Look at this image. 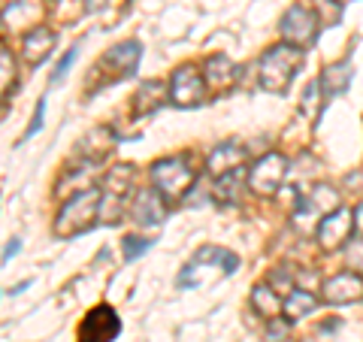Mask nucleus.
<instances>
[{"mask_svg":"<svg viewBox=\"0 0 363 342\" xmlns=\"http://www.w3.org/2000/svg\"><path fill=\"white\" fill-rule=\"evenodd\" d=\"M140 58H143V43L140 40H124L118 45H112L109 52H104L94 61V67L88 70V79L82 85L85 100L97 97L100 91L118 85V82H124V79H130L136 73V67H140Z\"/></svg>","mask_w":363,"mask_h":342,"instance_id":"f257e3e1","label":"nucleus"},{"mask_svg":"<svg viewBox=\"0 0 363 342\" xmlns=\"http://www.w3.org/2000/svg\"><path fill=\"white\" fill-rule=\"evenodd\" d=\"M303 64H306V49L291 45V43H279L260 55L257 82L264 91H269V94H285L291 82L297 79Z\"/></svg>","mask_w":363,"mask_h":342,"instance_id":"f03ea898","label":"nucleus"},{"mask_svg":"<svg viewBox=\"0 0 363 342\" xmlns=\"http://www.w3.org/2000/svg\"><path fill=\"white\" fill-rule=\"evenodd\" d=\"M236 270H240V258H236L233 252H227V248H221V246H203V248H197L194 260L179 272L176 285L185 288V291L200 288V285H212L221 276H233Z\"/></svg>","mask_w":363,"mask_h":342,"instance_id":"7ed1b4c3","label":"nucleus"},{"mask_svg":"<svg viewBox=\"0 0 363 342\" xmlns=\"http://www.w3.org/2000/svg\"><path fill=\"white\" fill-rule=\"evenodd\" d=\"M100 197H104L100 188H85V191L70 194V197L64 200L58 219H55V236L73 239L79 233L91 231V227L97 224L94 219H100Z\"/></svg>","mask_w":363,"mask_h":342,"instance_id":"20e7f679","label":"nucleus"},{"mask_svg":"<svg viewBox=\"0 0 363 342\" xmlns=\"http://www.w3.org/2000/svg\"><path fill=\"white\" fill-rule=\"evenodd\" d=\"M194 182H197V173L191 170L188 158H182V155H169L152 164V185L164 194V200L185 197L194 188Z\"/></svg>","mask_w":363,"mask_h":342,"instance_id":"39448f33","label":"nucleus"},{"mask_svg":"<svg viewBox=\"0 0 363 342\" xmlns=\"http://www.w3.org/2000/svg\"><path fill=\"white\" fill-rule=\"evenodd\" d=\"M209 97V88H206V79L197 70L194 64H182L179 70L169 76V104L179 106V109H197L206 104Z\"/></svg>","mask_w":363,"mask_h":342,"instance_id":"423d86ee","label":"nucleus"},{"mask_svg":"<svg viewBox=\"0 0 363 342\" xmlns=\"http://www.w3.org/2000/svg\"><path fill=\"white\" fill-rule=\"evenodd\" d=\"M318 28H321V21H318V16L303 4H294L279 21L281 40L291 43V45H300V49H306V45H312L318 40Z\"/></svg>","mask_w":363,"mask_h":342,"instance_id":"0eeeda50","label":"nucleus"},{"mask_svg":"<svg viewBox=\"0 0 363 342\" xmlns=\"http://www.w3.org/2000/svg\"><path fill=\"white\" fill-rule=\"evenodd\" d=\"M285 176H288V161H285V155L269 152V155L260 158V161H255V167L248 170L245 185L252 188L255 194H260V197H272V194L281 188Z\"/></svg>","mask_w":363,"mask_h":342,"instance_id":"6e6552de","label":"nucleus"},{"mask_svg":"<svg viewBox=\"0 0 363 342\" xmlns=\"http://www.w3.org/2000/svg\"><path fill=\"white\" fill-rule=\"evenodd\" d=\"M121 333V318L109 303H97L88 309L79 324V342H112Z\"/></svg>","mask_w":363,"mask_h":342,"instance_id":"1a4fd4ad","label":"nucleus"},{"mask_svg":"<svg viewBox=\"0 0 363 342\" xmlns=\"http://www.w3.org/2000/svg\"><path fill=\"white\" fill-rule=\"evenodd\" d=\"M351 233H354V215H351L348 209H342V206L327 212L321 219V224H318V231H315L318 246H321L324 252H336V248H342L351 239Z\"/></svg>","mask_w":363,"mask_h":342,"instance_id":"9d476101","label":"nucleus"},{"mask_svg":"<svg viewBox=\"0 0 363 342\" xmlns=\"http://www.w3.org/2000/svg\"><path fill=\"white\" fill-rule=\"evenodd\" d=\"M45 18L43 0H13L4 13H0V25L6 33H30L33 28H40Z\"/></svg>","mask_w":363,"mask_h":342,"instance_id":"9b49d317","label":"nucleus"},{"mask_svg":"<svg viewBox=\"0 0 363 342\" xmlns=\"http://www.w3.org/2000/svg\"><path fill=\"white\" fill-rule=\"evenodd\" d=\"M128 212H130V221L140 224V227L161 224L167 219V200H164V194L157 188H143V191H136L130 197Z\"/></svg>","mask_w":363,"mask_h":342,"instance_id":"f8f14e48","label":"nucleus"},{"mask_svg":"<svg viewBox=\"0 0 363 342\" xmlns=\"http://www.w3.org/2000/svg\"><path fill=\"white\" fill-rule=\"evenodd\" d=\"M321 297L330 306H345V303H360L363 300V276L354 270L330 276L321 285Z\"/></svg>","mask_w":363,"mask_h":342,"instance_id":"ddd939ff","label":"nucleus"},{"mask_svg":"<svg viewBox=\"0 0 363 342\" xmlns=\"http://www.w3.org/2000/svg\"><path fill=\"white\" fill-rule=\"evenodd\" d=\"M55 40H58V37H55L52 28H45V25L33 28L30 33H25V43H21V58H25L30 67H40L52 55Z\"/></svg>","mask_w":363,"mask_h":342,"instance_id":"4468645a","label":"nucleus"},{"mask_svg":"<svg viewBox=\"0 0 363 342\" xmlns=\"http://www.w3.org/2000/svg\"><path fill=\"white\" fill-rule=\"evenodd\" d=\"M245 149L240 143H221V145H215V149L209 152V158H206V170H209V176H224V173H230V170H236V167H242V161H245Z\"/></svg>","mask_w":363,"mask_h":342,"instance_id":"2eb2a0df","label":"nucleus"},{"mask_svg":"<svg viewBox=\"0 0 363 342\" xmlns=\"http://www.w3.org/2000/svg\"><path fill=\"white\" fill-rule=\"evenodd\" d=\"M351 79H354V64H351V61H336V64H330V67H324L321 79H318L324 100L345 94L348 85H351Z\"/></svg>","mask_w":363,"mask_h":342,"instance_id":"dca6fc26","label":"nucleus"},{"mask_svg":"<svg viewBox=\"0 0 363 342\" xmlns=\"http://www.w3.org/2000/svg\"><path fill=\"white\" fill-rule=\"evenodd\" d=\"M164 97H169V85L157 82V79H149V82H143L136 88V97H133V116L136 118H145L157 112L164 106Z\"/></svg>","mask_w":363,"mask_h":342,"instance_id":"f3484780","label":"nucleus"},{"mask_svg":"<svg viewBox=\"0 0 363 342\" xmlns=\"http://www.w3.org/2000/svg\"><path fill=\"white\" fill-rule=\"evenodd\" d=\"M203 79H206V88L215 91V94H224L227 88H230L236 82V64L227 58V55H212V58L206 61V73H203Z\"/></svg>","mask_w":363,"mask_h":342,"instance_id":"a211bd4d","label":"nucleus"},{"mask_svg":"<svg viewBox=\"0 0 363 342\" xmlns=\"http://www.w3.org/2000/svg\"><path fill=\"white\" fill-rule=\"evenodd\" d=\"M252 306H255V312L260 318H267V321L285 312V300H281L279 291H272L269 285H257V288L252 291Z\"/></svg>","mask_w":363,"mask_h":342,"instance_id":"6ab92c4d","label":"nucleus"},{"mask_svg":"<svg viewBox=\"0 0 363 342\" xmlns=\"http://www.w3.org/2000/svg\"><path fill=\"white\" fill-rule=\"evenodd\" d=\"M248 176L242 173V167H236V170H230V173H224V176H218L215 179V200L218 203H236V197H240V191L242 188V182H245Z\"/></svg>","mask_w":363,"mask_h":342,"instance_id":"aec40b11","label":"nucleus"},{"mask_svg":"<svg viewBox=\"0 0 363 342\" xmlns=\"http://www.w3.org/2000/svg\"><path fill=\"white\" fill-rule=\"evenodd\" d=\"M315 306H318V297L309 288H294L285 297V315L291 318V321H297V318L315 312Z\"/></svg>","mask_w":363,"mask_h":342,"instance_id":"412c9836","label":"nucleus"},{"mask_svg":"<svg viewBox=\"0 0 363 342\" xmlns=\"http://www.w3.org/2000/svg\"><path fill=\"white\" fill-rule=\"evenodd\" d=\"M315 16L321 21V28H336L339 18H342V4L339 0H312Z\"/></svg>","mask_w":363,"mask_h":342,"instance_id":"4be33fe9","label":"nucleus"},{"mask_svg":"<svg viewBox=\"0 0 363 342\" xmlns=\"http://www.w3.org/2000/svg\"><path fill=\"white\" fill-rule=\"evenodd\" d=\"M13 85H16V58L6 49H0V104L6 100Z\"/></svg>","mask_w":363,"mask_h":342,"instance_id":"5701e85b","label":"nucleus"},{"mask_svg":"<svg viewBox=\"0 0 363 342\" xmlns=\"http://www.w3.org/2000/svg\"><path fill=\"white\" fill-rule=\"evenodd\" d=\"M155 243L152 239H145V236H128L124 239V260H136L140 255H145L152 248Z\"/></svg>","mask_w":363,"mask_h":342,"instance_id":"b1692460","label":"nucleus"},{"mask_svg":"<svg viewBox=\"0 0 363 342\" xmlns=\"http://www.w3.org/2000/svg\"><path fill=\"white\" fill-rule=\"evenodd\" d=\"M345 260H348V267H351V270H354V272H360V276H363V236L348 239Z\"/></svg>","mask_w":363,"mask_h":342,"instance_id":"393cba45","label":"nucleus"},{"mask_svg":"<svg viewBox=\"0 0 363 342\" xmlns=\"http://www.w3.org/2000/svg\"><path fill=\"white\" fill-rule=\"evenodd\" d=\"M291 333V318H269V324H267V339L269 342H285V336Z\"/></svg>","mask_w":363,"mask_h":342,"instance_id":"a878e982","label":"nucleus"},{"mask_svg":"<svg viewBox=\"0 0 363 342\" xmlns=\"http://www.w3.org/2000/svg\"><path fill=\"white\" fill-rule=\"evenodd\" d=\"M269 282L276 285V291L281 288V294H291V291H294V276H291V270H288V267L272 270V272H269Z\"/></svg>","mask_w":363,"mask_h":342,"instance_id":"bb28decb","label":"nucleus"},{"mask_svg":"<svg viewBox=\"0 0 363 342\" xmlns=\"http://www.w3.org/2000/svg\"><path fill=\"white\" fill-rule=\"evenodd\" d=\"M321 100H324V97H321V85H318V82H312L309 88H306V97H303V109L309 112V118H315V116H318V112H315V106L321 104Z\"/></svg>","mask_w":363,"mask_h":342,"instance_id":"cd10ccee","label":"nucleus"},{"mask_svg":"<svg viewBox=\"0 0 363 342\" xmlns=\"http://www.w3.org/2000/svg\"><path fill=\"white\" fill-rule=\"evenodd\" d=\"M76 55H79V45H73V49H67V55L58 61V67H55V73H52V85H55V82H61V79L67 76V70H70L73 61H76Z\"/></svg>","mask_w":363,"mask_h":342,"instance_id":"c85d7f7f","label":"nucleus"},{"mask_svg":"<svg viewBox=\"0 0 363 342\" xmlns=\"http://www.w3.org/2000/svg\"><path fill=\"white\" fill-rule=\"evenodd\" d=\"M43 116H45V100H40V104H37V112H33V118H30V128L25 131V136H21V140H30V136L43 128Z\"/></svg>","mask_w":363,"mask_h":342,"instance_id":"c756f323","label":"nucleus"},{"mask_svg":"<svg viewBox=\"0 0 363 342\" xmlns=\"http://www.w3.org/2000/svg\"><path fill=\"white\" fill-rule=\"evenodd\" d=\"M18 248H21V239H9V246H6L4 258H0V264H6L9 258H16V255H18Z\"/></svg>","mask_w":363,"mask_h":342,"instance_id":"7c9ffc66","label":"nucleus"},{"mask_svg":"<svg viewBox=\"0 0 363 342\" xmlns=\"http://www.w3.org/2000/svg\"><path fill=\"white\" fill-rule=\"evenodd\" d=\"M354 231L363 236V203L357 206V212H354Z\"/></svg>","mask_w":363,"mask_h":342,"instance_id":"2f4dec72","label":"nucleus"},{"mask_svg":"<svg viewBox=\"0 0 363 342\" xmlns=\"http://www.w3.org/2000/svg\"><path fill=\"white\" fill-rule=\"evenodd\" d=\"M104 4H106V0H88V13H94V9H100Z\"/></svg>","mask_w":363,"mask_h":342,"instance_id":"473e14b6","label":"nucleus"},{"mask_svg":"<svg viewBox=\"0 0 363 342\" xmlns=\"http://www.w3.org/2000/svg\"><path fill=\"white\" fill-rule=\"evenodd\" d=\"M28 285H30V279H25V282H18V285H16V288H13V294H21V291H25V288H28Z\"/></svg>","mask_w":363,"mask_h":342,"instance_id":"72a5a7b5","label":"nucleus"},{"mask_svg":"<svg viewBox=\"0 0 363 342\" xmlns=\"http://www.w3.org/2000/svg\"><path fill=\"white\" fill-rule=\"evenodd\" d=\"M339 4H348V0H339Z\"/></svg>","mask_w":363,"mask_h":342,"instance_id":"f704fd0d","label":"nucleus"}]
</instances>
